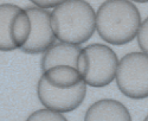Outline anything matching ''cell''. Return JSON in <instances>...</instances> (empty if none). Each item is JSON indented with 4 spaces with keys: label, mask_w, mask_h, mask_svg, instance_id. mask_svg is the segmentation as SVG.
<instances>
[{
    "label": "cell",
    "mask_w": 148,
    "mask_h": 121,
    "mask_svg": "<svg viewBox=\"0 0 148 121\" xmlns=\"http://www.w3.org/2000/svg\"><path fill=\"white\" fill-rule=\"evenodd\" d=\"M34 6L43 7V8H55L56 6L63 4L66 0H30Z\"/></svg>",
    "instance_id": "13"
},
{
    "label": "cell",
    "mask_w": 148,
    "mask_h": 121,
    "mask_svg": "<svg viewBox=\"0 0 148 121\" xmlns=\"http://www.w3.org/2000/svg\"><path fill=\"white\" fill-rule=\"evenodd\" d=\"M119 62L117 55L112 47L94 43L83 47L77 70L88 86L103 88L116 78Z\"/></svg>",
    "instance_id": "3"
},
{
    "label": "cell",
    "mask_w": 148,
    "mask_h": 121,
    "mask_svg": "<svg viewBox=\"0 0 148 121\" xmlns=\"http://www.w3.org/2000/svg\"><path fill=\"white\" fill-rule=\"evenodd\" d=\"M32 21L26 8L14 4L0 5V49H21L31 36Z\"/></svg>",
    "instance_id": "5"
},
{
    "label": "cell",
    "mask_w": 148,
    "mask_h": 121,
    "mask_svg": "<svg viewBox=\"0 0 148 121\" xmlns=\"http://www.w3.org/2000/svg\"><path fill=\"white\" fill-rule=\"evenodd\" d=\"M82 50L83 47L77 44L63 42L56 43L44 52L40 59V69L43 72L56 65H71L77 69Z\"/></svg>",
    "instance_id": "8"
},
{
    "label": "cell",
    "mask_w": 148,
    "mask_h": 121,
    "mask_svg": "<svg viewBox=\"0 0 148 121\" xmlns=\"http://www.w3.org/2000/svg\"><path fill=\"white\" fill-rule=\"evenodd\" d=\"M138 44L141 51L148 55V17L141 23L138 32Z\"/></svg>",
    "instance_id": "12"
},
{
    "label": "cell",
    "mask_w": 148,
    "mask_h": 121,
    "mask_svg": "<svg viewBox=\"0 0 148 121\" xmlns=\"http://www.w3.org/2000/svg\"><path fill=\"white\" fill-rule=\"evenodd\" d=\"M26 121H68V119L63 115V113L49 109V108H43L31 113Z\"/></svg>",
    "instance_id": "11"
},
{
    "label": "cell",
    "mask_w": 148,
    "mask_h": 121,
    "mask_svg": "<svg viewBox=\"0 0 148 121\" xmlns=\"http://www.w3.org/2000/svg\"><path fill=\"white\" fill-rule=\"evenodd\" d=\"M26 11L32 21V31L27 43L20 50L29 55L43 54L56 44L57 39L52 29L51 13L47 8L38 6H29Z\"/></svg>",
    "instance_id": "7"
},
{
    "label": "cell",
    "mask_w": 148,
    "mask_h": 121,
    "mask_svg": "<svg viewBox=\"0 0 148 121\" xmlns=\"http://www.w3.org/2000/svg\"><path fill=\"white\" fill-rule=\"evenodd\" d=\"M87 86L84 81L72 89H58L50 86L42 76L37 84V96L45 108L59 113H70L83 103L87 95Z\"/></svg>",
    "instance_id": "6"
},
{
    "label": "cell",
    "mask_w": 148,
    "mask_h": 121,
    "mask_svg": "<svg viewBox=\"0 0 148 121\" xmlns=\"http://www.w3.org/2000/svg\"><path fill=\"white\" fill-rule=\"evenodd\" d=\"M133 3H140V4H147L148 0H130Z\"/></svg>",
    "instance_id": "14"
},
{
    "label": "cell",
    "mask_w": 148,
    "mask_h": 121,
    "mask_svg": "<svg viewBox=\"0 0 148 121\" xmlns=\"http://www.w3.org/2000/svg\"><path fill=\"white\" fill-rule=\"evenodd\" d=\"M116 84L119 90L129 99L148 98V55L138 51L125 55L119 62Z\"/></svg>",
    "instance_id": "4"
},
{
    "label": "cell",
    "mask_w": 148,
    "mask_h": 121,
    "mask_svg": "<svg viewBox=\"0 0 148 121\" xmlns=\"http://www.w3.org/2000/svg\"><path fill=\"white\" fill-rule=\"evenodd\" d=\"M50 86L58 89H72L84 82L81 72L71 65H56L42 75Z\"/></svg>",
    "instance_id": "10"
},
{
    "label": "cell",
    "mask_w": 148,
    "mask_h": 121,
    "mask_svg": "<svg viewBox=\"0 0 148 121\" xmlns=\"http://www.w3.org/2000/svg\"><path fill=\"white\" fill-rule=\"evenodd\" d=\"M139 8L130 0H106L96 12V31L112 45L130 43L141 26Z\"/></svg>",
    "instance_id": "1"
},
{
    "label": "cell",
    "mask_w": 148,
    "mask_h": 121,
    "mask_svg": "<svg viewBox=\"0 0 148 121\" xmlns=\"http://www.w3.org/2000/svg\"><path fill=\"white\" fill-rule=\"evenodd\" d=\"M52 29L59 42L81 45L96 30V13L85 0H66L51 12Z\"/></svg>",
    "instance_id": "2"
},
{
    "label": "cell",
    "mask_w": 148,
    "mask_h": 121,
    "mask_svg": "<svg viewBox=\"0 0 148 121\" xmlns=\"http://www.w3.org/2000/svg\"><path fill=\"white\" fill-rule=\"evenodd\" d=\"M143 121H148V115H147V116H146V118L143 119Z\"/></svg>",
    "instance_id": "15"
},
{
    "label": "cell",
    "mask_w": 148,
    "mask_h": 121,
    "mask_svg": "<svg viewBox=\"0 0 148 121\" xmlns=\"http://www.w3.org/2000/svg\"><path fill=\"white\" fill-rule=\"evenodd\" d=\"M84 121H132V115L122 102L114 99H102L88 108Z\"/></svg>",
    "instance_id": "9"
}]
</instances>
